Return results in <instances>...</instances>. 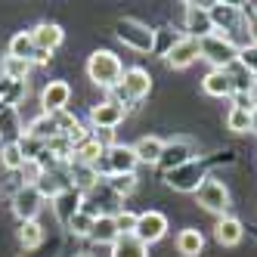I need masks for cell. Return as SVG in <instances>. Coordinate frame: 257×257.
Here are the masks:
<instances>
[{
    "instance_id": "cell-1",
    "label": "cell",
    "mask_w": 257,
    "mask_h": 257,
    "mask_svg": "<svg viewBox=\"0 0 257 257\" xmlns=\"http://www.w3.org/2000/svg\"><path fill=\"white\" fill-rule=\"evenodd\" d=\"M87 78L99 90H118L124 78V62L112 50H93L87 59Z\"/></svg>"
},
{
    "instance_id": "cell-2",
    "label": "cell",
    "mask_w": 257,
    "mask_h": 257,
    "mask_svg": "<svg viewBox=\"0 0 257 257\" xmlns=\"http://www.w3.org/2000/svg\"><path fill=\"white\" fill-rule=\"evenodd\" d=\"M115 96H108V99H118V102H143L146 96L152 93V75L146 68L134 65V68H124V78H121V87L112 90Z\"/></svg>"
},
{
    "instance_id": "cell-3",
    "label": "cell",
    "mask_w": 257,
    "mask_h": 257,
    "mask_svg": "<svg viewBox=\"0 0 257 257\" xmlns=\"http://www.w3.org/2000/svg\"><path fill=\"white\" fill-rule=\"evenodd\" d=\"M195 205H198L201 211H208V214L226 217V211H229V205H232L226 183H220L217 177H208V180L198 186V192H195Z\"/></svg>"
},
{
    "instance_id": "cell-4",
    "label": "cell",
    "mask_w": 257,
    "mask_h": 257,
    "mask_svg": "<svg viewBox=\"0 0 257 257\" xmlns=\"http://www.w3.org/2000/svg\"><path fill=\"white\" fill-rule=\"evenodd\" d=\"M115 34L124 47H131L137 53H152L155 50V31L140 19H118Z\"/></svg>"
},
{
    "instance_id": "cell-5",
    "label": "cell",
    "mask_w": 257,
    "mask_h": 257,
    "mask_svg": "<svg viewBox=\"0 0 257 257\" xmlns=\"http://www.w3.org/2000/svg\"><path fill=\"white\" fill-rule=\"evenodd\" d=\"M198 44H201V59H208L217 71H226L229 65L238 62V47L229 38H223V34H211V38L198 41Z\"/></svg>"
},
{
    "instance_id": "cell-6",
    "label": "cell",
    "mask_w": 257,
    "mask_h": 257,
    "mask_svg": "<svg viewBox=\"0 0 257 257\" xmlns=\"http://www.w3.org/2000/svg\"><path fill=\"white\" fill-rule=\"evenodd\" d=\"M164 180H168V186L177 189V192H198V186L208 180V164L192 158L186 164H180V168L168 171V174H164Z\"/></svg>"
},
{
    "instance_id": "cell-7",
    "label": "cell",
    "mask_w": 257,
    "mask_h": 257,
    "mask_svg": "<svg viewBox=\"0 0 257 257\" xmlns=\"http://www.w3.org/2000/svg\"><path fill=\"white\" fill-rule=\"evenodd\" d=\"M168 229H171L168 214H161V211H143V214H137V229H134V235L140 238L146 248L155 245V242H161V238L168 235Z\"/></svg>"
},
{
    "instance_id": "cell-8",
    "label": "cell",
    "mask_w": 257,
    "mask_h": 257,
    "mask_svg": "<svg viewBox=\"0 0 257 257\" xmlns=\"http://www.w3.org/2000/svg\"><path fill=\"white\" fill-rule=\"evenodd\" d=\"M41 208H44V195L38 192V186H19L13 192V214L19 217V223L38 220Z\"/></svg>"
},
{
    "instance_id": "cell-9",
    "label": "cell",
    "mask_w": 257,
    "mask_h": 257,
    "mask_svg": "<svg viewBox=\"0 0 257 257\" xmlns=\"http://www.w3.org/2000/svg\"><path fill=\"white\" fill-rule=\"evenodd\" d=\"M124 118H127V108L118 99H102L90 108V121H93L96 131H115L118 124H124Z\"/></svg>"
},
{
    "instance_id": "cell-10",
    "label": "cell",
    "mask_w": 257,
    "mask_h": 257,
    "mask_svg": "<svg viewBox=\"0 0 257 257\" xmlns=\"http://www.w3.org/2000/svg\"><path fill=\"white\" fill-rule=\"evenodd\" d=\"M195 59H201V44L195 38H189V34H186V38H177L174 47L164 53V62H168L171 68H177V71L180 68H189Z\"/></svg>"
},
{
    "instance_id": "cell-11",
    "label": "cell",
    "mask_w": 257,
    "mask_h": 257,
    "mask_svg": "<svg viewBox=\"0 0 257 257\" xmlns=\"http://www.w3.org/2000/svg\"><path fill=\"white\" fill-rule=\"evenodd\" d=\"M105 161H108V171L112 177H124V174H137L140 168V158L134 152V146H124V143H115L105 149Z\"/></svg>"
},
{
    "instance_id": "cell-12",
    "label": "cell",
    "mask_w": 257,
    "mask_h": 257,
    "mask_svg": "<svg viewBox=\"0 0 257 257\" xmlns=\"http://www.w3.org/2000/svg\"><path fill=\"white\" fill-rule=\"evenodd\" d=\"M183 25H186L189 38H195V41H205V38H211V34H217L208 7H198V4H186V13H183Z\"/></svg>"
},
{
    "instance_id": "cell-13",
    "label": "cell",
    "mask_w": 257,
    "mask_h": 257,
    "mask_svg": "<svg viewBox=\"0 0 257 257\" xmlns=\"http://www.w3.org/2000/svg\"><path fill=\"white\" fill-rule=\"evenodd\" d=\"M192 155H195V146H192L189 140L177 137V140H171V143H164V149H161V158H158V168H161L164 174H168V171L180 168V164L192 161Z\"/></svg>"
},
{
    "instance_id": "cell-14",
    "label": "cell",
    "mask_w": 257,
    "mask_h": 257,
    "mask_svg": "<svg viewBox=\"0 0 257 257\" xmlns=\"http://www.w3.org/2000/svg\"><path fill=\"white\" fill-rule=\"evenodd\" d=\"M68 102H71V84H68V81H50V84L44 87L41 105H44V112H47V115L65 112Z\"/></svg>"
},
{
    "instance_id": "cell-15",
    "label": "cell",
    "mask_w": 257,
    "mask_h": 257,
    "mask_svg": "<svg viewBox=\"0 0 257 257\" xmlns=\"http://www.w3.org/2000/svg\"><path fill=\"white\" fill-rule=\"evenodd\" d=\"M25 140V124L19 118V108L0 105V143H22Z\"/></svg>"
},
{
    "instance_id": "cell-16",
    "label": "cell",
    "mask_w": 257,
    "mask_h": 257,
    "mask_svg": "<svg viewBox=\"0 0 257 257\" xmlns=\"http://www.w3.org/2000/svg\"><path fill=\"white\" fill-rule=\"evenodd\" d=\"M81 205H84V195L75 189V186H68V189H62L56 198H53V211H56V220L65 226L71 217H75L78 211H81Z\"/></svg>"
},
{
    "instance_id": "cell-17",
    "label": "cell",
    "mask_w": 257,
    "mask_h": 257,
    "mask_svg": "<svg viewBox=\"0 0 257 257\" xmlns=\"http://www.w3.org/2000/svg\"><path fill=\"white\" fill-rule=\"evenodd\" d=\"M214 238H217V242L223 245V248H235V245L245 238L242 220H238V217H229V214H226V217H220V220H217V226H214Z\"/></svg>"
},
{
    "instance_id": "cell-18",
    "label": "cell",
    "mask_w": 257,
    "mask_h": 257,
    "mask_svg": "<svg viewBox=\"0 0 257 257\" xmlns=\"http://www.w3.org/2000/svg\"><path fill=\"white\" fill-rule=\"evenodd\" d=\"M62 38H65V31H62L56 22H41L38 28L31 31V41H34V47H38V50H44V53L59 50Z\"/></svg>"
},
{
    "instance_id": "cell-19",
    "label": "cell",
    "mask_w": 257,
    "mask_h": 257,
    "mask_svg": "<svg viewBox=\"0 0 257 257\" xmlns=\"http://www.w3.org/2000/svg\"><path fill=\"white\" fill-rule=\"evenodd\" d=\"M25 137H31V140H41V143H53L56 137H62L59 134V124H56V118L53 115H47V112H41L38 118H31L28 121V127H25Z\"/></svg>"
},
{
    "instance_id": "cell-20",
    "label": "cell",
    "mask_w": 257,
    "mask_h": 257,
    "mask_svg": "<svg viewBox=\"0 0 257 257\" xmlns=\"http://www.w3.org/2000/svg\"><path fill=\"white\" fill-rule=\"evenodd\" d=\"M201 90H205L208 96H214V99H226V96H232V81H229L226 71L211 68L208 75L201 78Z\"/></svg>"
},
{
    "instance_id": "cell-21",
    "label": "cell",
    "mask_w": 257,
    "mask_h": 257,
    "mask_svg": "<svg viewBox=\"0 0 257 257\" xmlns=\"http://www.w3.org/2000/svg\"><path fill=\"white\" fill-rule=\"evenodd\" d=\"M7 50H10L13 59H22V62H31V65H34V56H38V47H34V41H31V31L13 34Z\"/></svg>"
},
{
    "instance_id": "cell-22",
    "label": "cell",
    "mask_w": 257,
    "mask_h": 257,
    "mask_svg": "<svg viewBox=\"0 0 257 257\" xmlns=\"http://www.w3.org/2000/svg\"><path fill=\"white\" fill-rule=\"evenodd\" d=\"M161 149H164V140H158V137H152V134H146V137H140V140L134 143V152H137L140 164H158Z\"/></svg>"
},
{
    "instance_id": "cell-23",
    "label": "cell",
    "mask_w": 257,
    "mask_h": 257,
    "mask_svg": "<svg viewBox=\"0 0 257 257\" xmlns=\"http://www.w3.org/2000/svg\"><path fill=\"white\" fill-rule=\"evenodd\" d=\"M205 251V235H201L195 226H186L180 235H177V254L183 257H198Z\"/></svg>"
},
{
    "instance_id": "cell-24",
    "label": "cell",
    "mask_w": 257,
    "mask_h": 257,
    "mask_svg": "<svg viewBox=\"0 0 257 257\" xmlns=\"http://www.w3.org/2000/svg\"><path fill=\"white\" fill-rule=\"evenodd\" d=\"M28 93V84L25 81H13L7 75H0V102L10 105V108H19V102Z\"/></svg>"
},
{
    "instance_id": "cell-25",
    "label": "cell",
    "mask_w": 257,
    "mask_h": 257,
    "mask_svg": "<svg viewBox=\"0 0 257 257\" xmlns=\"http://www.w3.org/2000/svg\"><path fill=\"white\" fill-rule=\"evenodd\" d=\"M226 75L232 81V93H257V75L254 71H248L245 65H229L226 68Z\"/></svg>"
},
{
    "instance_id": "cell-26",
    "label": "cell",
    "mask_w": 257,
    "mask_h": 257,
    "mask_svg": "<svg viewBox=\"0 0 257 257\" xmlns=\"http://www.w3.org/2000/svg\"><path fill=\"white\" fill-rule=\"evenodd\" d=\"M118 235L121 232L115 226V217H96L93 220V232H90V242H93V245H108V248H112Z\"/></svg>"
},
{
    "instance_id": "cell-27",
    "label": "cell",
    "mask_w": 257,
    "mask_h": 257,
    "mask_svg": "<svg viewBox=\"0 0 257 257\" xmlns=\"http://www.w3.org/2000/svg\"><path fill=\"white\" fill-rule=\"evenodd\" d=\"M112 257H149V248L137 235H118L112 245Z\"/></svg>"
},
{
    "instance_id": "cell-28",
    "label": "cell",
    "mask_w": 257,
    "mask_h": 257,
    "mask_svg": "<svg viewBox=\"0 0 257 257\" xmlns=\"http://www.w3.org/2000/svg\"><path fill=\"white\" fill-rule=\"evenodd\" d=\"M226 127L232 134H251L254 131V112H242V108H229Z\"/></svg>"
},
{
    "instance_id": "cell-29",
    "label": "cell",
    "mask_w": 257,
    "mask_h": 257,
    "mask_svg": "<svg viewBox=\"0 0 257 257\" xmlns=\"http://www.w3.org/2000/svg\"><path fill=\"white\" fill-rule=\"evenodd\" d=\"M19 242L22 248H38L44 242V226L38 223V220H28V223H19Z\"/></svg>"
},
{
    "instance_id": "cell-30",
    "label": "cell",
    "mask_w": 257,
    "mask_h": 257,
    "mask_svg": "<svg viewBox=\"0 0 257 257\" xmlns=\"http://www.w3.org/2000/svg\"><path fill=\"white\" fill-rule=\"evenodd\" d=\"M0 164H4L7 171H22V164H25L22 146H19V143H7V146H0Z\"/></svg>"
},
{
    "instance_id": "cell-31",
    "label": "cell",
    "mask_w": 257,
    "mask_h": 257,
    "mask_svg": "<svg viewBox=\"0 0 257 257\" xmlns=\"http://www.w3.org/2000/svg\"><path fill=\"white\" fill-rule=\"evenodd\" d=\"M105 186L112 189L118 198H127V195H134V192H137L140 180H137V174H124V177H108V180H105Z\"/></svg>"
},
{
    "instance_id": "cell-32",
    "label": "cell",
    "mask_w": 257,
    "mask_h": 257,
    "mask_svg": "<svg viewBox=\"0 0 257 257\" xmlns=\"http://www.w3.org/2000/svg\"><path fill=\"white\" fill-rule=\"evenodd\" d=\"M65 229H68L71 235H78V238H90V232H93V217H90L87 211H78V214L65 223Z\"/></svg>"
},
{
    "instance_id": "cell-33",
    "label": "cell",
    "mask_w": 257,
    "mask_h": 257,
    "mask_svg": "<svg viewBox=\"0 0 257 257\" xmlns=\"http://www.w3.org/2000/svg\"><path fill=\"white\" fill-rule=\"evenodd\" d=\"M28 71H31V62L13 59V56H7V59H4V75H7V78H13V81H28Z\"/></svg>"
},
{
    "instance_id": "cell-34",
    "label": "cell",
    "mask_w": 257,
    "mask_h": 257,
    "mask_svg": "<svg viewBox=\"0 0 257 257\" xmlns=\"http://www.w3.org/2000/svg\"><path fill=\"white\" fill-rule=\"evenodd\" d=\"M19 174H22V186H38V180L44 177V164L41 161H25Z\"/></svg>"
},
{
    "instance_id": "cell-35",
    "label": "cell",
    "mask_w": 257,
    "mask_h": 257,
    "mask_svg": "<svg viewBox=\"0 0 257 257\" xmlns=\"http://www.w3.org/2000/svg\"><path fill=\"white\" fill-rule=\"evenodd\" d=\"M115 226H118V232H121V235H134V229H137V214L121 208V211L115 214Z\"/></svg>"
},
{
    "instance_id": "cell-36",
    "label": "cell",
    "mask_w": 257,
    "mask_h": 257,
    "mask_svg": "<svg viewBox=\"0 0 257 257\" xmlns=\"http://www.w3.org/2000/svg\"><path fill=\"white\" fill-rule=\"evenodd\" d=\"M238 65H245L248 71L257 75V44H248V47L238 50Z\"/></svg>"
},
{
    "instance_id": "cell-37",
    "label": "cell",
    "mask_w": 257,
    "mask_h": 257,
    "mask_svg": "<svg viewBox=\"0 0 257 257\" xmlns=\"http://www.w3.org/2000/svg\"><path fill=\"white\" fill-rule=\"evenodd\" d=\"M245 25H248V41L257 44V10L251 16H245Z\"/></svg>"
},
{
    "instance_id": "cell-38",
    "label": "cell",
    "mask_w": 257,
    "mask_h": 257,
    "mask_svg": "<svg viewBox=\"0 0 257 257\" xmlns=\"http://www.w3.org/2000/svg\"><path fill=\"white\" fill-rule=\"evenodd\" d=\"M75 257H93V254H87V251H81V254H75Z\"/></svg>"
},
{
    "instance_id": "cell-39",
    "label": "cell",
    "mask_w": 257,
    "mask_h": 257,
    "mask_svg": "<svg viewBox=\"0 0 257 257\" xmlns=\"http://www.w3.org/2000/svg\"><path fill=\"white\" fill-rule=\"evenodd\" d=\"M0 105H4V102H0Z\"/></svg>"
}]
</instances>
